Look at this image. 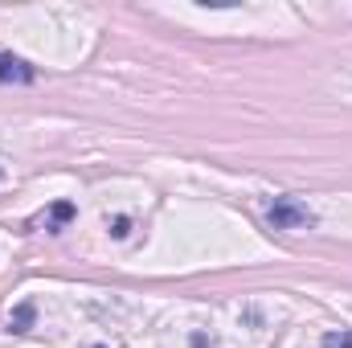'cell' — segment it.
Wrapping results in <instances>:
<instances>
[{
	"label": "cell",
	"mask_w": 352,
	"mask_h": 348,
	"mask_svg": "<svg viewBox=\"0 0 352 348\" xmlns=\"http://www.w3.org/2000/svg\"><path fill=\"white\" fill-rule=\"evenodd\" d=\"M266 217H270L274 230H307V226H316V213H311L307 201H299V197H278Z\"/></svg>",
	"instance_id": "1"
},
{
	"label": "cell",
	"mask_w": 352,
	"mask_h": 348,
	"mask_svg": "<svg viewBox=\"0 0 352 348\" xmlns=\"http://www.w3.org/2000/svg\"><path fill=\"white\" fill-rule=\"evenodd\" d=\"M0 83H33V66L12 54H0Z\"/></svg>",
	"instance_id": "2"
},
{
	"label": "cell",
	"mask_w": 352,
	"mask_h": 348,
	"mask_svg": "<svg viewBox=\"0 0 352 348\" xmlns=\"http://www.w3.org/2000/svg\"><path fill=\"white\" fill-rule=\"evenodd\" d=\"M29 324H33V303H21V307L8 316V328H12V332H25Z\"/></svg>",
	"instance_id": "3"
},
{
	"label": "cell",
	"mask_w": 352,
	"mask_h": 348,
	"mask_svg": "<svg viewBox=\"0 0 352 348\" xmlns=\"http://www.w3.org/2000/svg\"><path fill=\"white\" fill-rule=\"evenodd\" d=\"M324 348H352V332H328Z\"/></svg>",
	"instance_id": "4"
}]
</instances>
